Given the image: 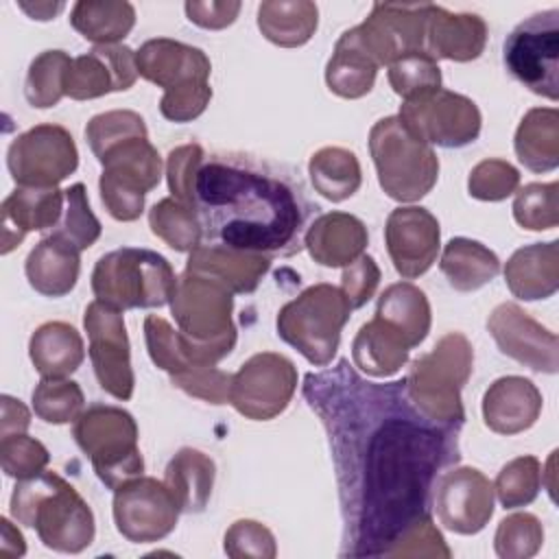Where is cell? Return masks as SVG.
<instances>
[{
  "mask_svg": "<svg viewBox=\"0 0 559 559\" xmlns=\"http://www.w3.org/2000/svg\"><path fill=\"white\" fill-rule=\"evenodd\" d=\"M186 15L192 24L210 31H221L236 22L240 13V2L236 0H210V2H197L188 0L183 4Z\"/></svg>",
  "mask_w": 559,
  "mask_h": 559,
  "instance_id": "57",
  "label": "cell"
},
{
  "mask_svg": "<svg viewBox=\"0 0 559 559\" xmlns=\"http://www.w3.org/2000/svg\"><path fill=\"white\" fill-rule=\"evenodd\" d=\"M504 68L533 94L559 98V9L522 20L504 39Z\"/></svg>",
  "mask_w": 559,
  "mask_h": 559,
  "instance_id": "12",
  "label": "cell"
},
{
  "mask_svg": "<svg viewBox=\"0 0 559 559\" xmlns=\"http://www.w3.org/2000/svg\"><path fill=\"white\" fill-rule=\"evenodd\" d=\"M131 138H148L144 118L131 109H111L96 114L85 127V140L96 159L111 146Z\"/></svg>",
  "mask_w": 559,
  "mask_h": 559,
  "instance_id": "47",
  "label": "cell"
},
{
  "mask_svg": "<svg viewBox=\"0 0 559 559\" xmlns=\"http://www.w3.org/2000/svg\"><path fill=\"white\" fill-rule=\"evenodd\" d=\"M487 330L504 356L513 358L515 362L533 371L557 373V334L544 328L539 321H535L518 304H498L487 319Z\"/></svg>",
  "mask_w": 559,
  "mask_h": 559,
  "instance_id": "20",
  "label": "cell"
},
{
  "mask_svg": "<svg viewBox=\"0 0 559 559\" xmlns=\"http://www.w3.org/2000/svg\"><path fill=\"white\" fill-rule=\"evenodd\" d=\"M544 400L533 380L524 376H502L489 384L483 395L485 426L498 435H518L528 430L539 413Z\"/></svg>",
  "mask_w": 559,
  "mask_h": 559,
  "instance_id": "24",
  "label": "cell"
},
{
  "mask_svg": "<svg viewBox=\"0 0 559 559\" xmlns=\"http://www.w3.org/2000/svg\"><path fill=\"white\" fill-rule=\"evenodd\" d=\"M513 148L520 164L533 173H550L559 166V111L533 107L515 129Z\"/></svg>",
  "mask_w": 559,
  "mask_h": 559,
  "instance_id": "34",
  "label": "cell"
},
{
  "mask_svg": "<svg viewBox=\"0 0 559 559\" xmlns=\"http://www.w3.org/2000/svg\"><path fill=\"white\" fill-rule=\"evenodd\" d=\"M72 66V57L66 50L39 52L26 72L24 96L28 105L37 109L55 107L66 96V74Z\"/></svg>",
  "mask_w": 559,
  "mask_h": 559,
  "instance_id": "41",
  "label": "cell"
},
{
  "mask_svg": "<svg viewBox=\"0 0 559 559\" xmlns=\"http://www.w3.org/2000/svg\"><path fill=\"white\" fill-rule=\"evenodd\" d=\"M138 79L135 52L124 44L94 46L72 59L66 74V96L90 100L111 92H127Z\"/></svg>",
  "mask_w": 559,
  "mask_h": 559,
  "instance_id": "22",
  "label": "cell"
},
{
  "mask_svg": "<svg viewBox=\"0 0 559 559\" xmlns=\"http://www.w3.org/2000/svg\"><path fill=\"white\" fill-rule=\"evenodd\" d=\"M0 528H2V544H0V552L4 557H22L26 552V544L22 533L11 524L9 518L0 520Z\"/></svg>",
  "mask_w": 559,
  "mask_h": 559,
  "instance_id": "59",
  "label": "cell"
},
{
  "mask_svg": "<svg viewBox=\"0 0 559 559\" xmlns=\"http://www.w3.org/2000/svg\"><path fill=\"white\" fill-rule=\"evenodd\" d=\"M31 426V411L13 395L0 397V439L22 435Z\"/></svg>",
  "mask_w": 559,
  "mask_h": 559,
  "instance_id": "58",
  "label": "cell"
},
{
  "mask_svg": "<svg viewBox=\"0 0 559 559\" xmlns=\"http://www.w3.org/2000/svg\"><path fill=\"white\" fill-rule=\"evenodd\" d=\"M28 356L41 378H68L81 367L85 345L74 325L46 321L31 334Z\"/></svg>",
  "mask_w": 559,
  "mask_h": 559,
  "instance_id": "31",
  "label": "cell"
},
{
  "mask_svg": "<svg viewBox=\"0 0 559 559\" xmlns=\"http://www.w3.org/2000/svg\"><path fill=\"white\" fill-rule=\"evenodd\" d=\"M487 44V24L476 13H452L439 4L430 7L426 24V52L435 59L472 61Z\"/></svg>",
  "mask_w": 559,
  "mask_h": 559,
  "instance_id": "27",
  "label": "cell"
},
{
  "mask_svg": "<svg viewBox=\"0 0 559 559\" xmlns=\"http://www.w3.org/2000/svg\"><path fill=\"white\" fill-rule=\"evenodd\" d=\"M369 234L365 223L347 212L319 214L304 238L310 258L328 269L347 266L365 253Z\"/></svg>",
  "mask_w": 559,
  "mask_h": 559,
  "instance_id": "26",
  "label": "cell"
},
{
  "mask_svg": "<svg viewBox=\"0 0 559 559\" xmlns=\"http://www.w3.org/2000/svg\"><path fill=\"white\" fill-rule=\"evenodd\" d=\"M312 188L332 203H341L358 192L362 170L356 153L343 146H323L308 162Z\"/></svg>",
  "mask_w": 559,
  "mask_h": 559,
  "instance_id": "39",
  "label": "cell"
},
{
  "mask_svg": "<svg viewBox=\"0 0 559 559\" xmlns=\"http://www.w3.org/2000/svg\"><path fill=\"white\" fill-rule=\"evenodd\" d=\"M319 9L308 0H266L258 4V28L275 46H304L317 31Z\"/></svg>",
  "mask_w": 559,
  "mask_h": 559,
  "instance_id": "36",
  "label": "cell"
},
{
  "mask_svg": "<svg viewBox=\"0 0 559 559\" xmlns=\"http://www.w3.org/2000/svg\"><path fill=\"white\" fill-rule=\"evenodd\" d=\"M138 435L133 415L111 404H92L72 421L76 445L90 456L98 480L114 491L144 472Z\"/></svg>",
  "mask_w": 559,
  "mask_h": 559,
  "instance_id": "10",
  "label": "cell"
},
{
  "mask_svg": "<svg viewBox=\"0 0 559 559\" xmlns=\"http://www.w3.org/2000/svg\"><path fill=\"white\" fill-rule=\"evenodd\" d=\"M11 518L35 528L39 542L57 552L76 555L96 535L94 513L83 496L57 472H41L17 480L9 502Z\"/></svg>",
  "mask_w": 559,
  "mask_h": 559,
  "instance_id": "3",
  "label": "cell"
},
{
  "mask_svg": "<svg viewBox=\"0 0 559 559\" xmlns=\"http://www.w3.org/2000/svg\"><path fill=\"white\" fill-rule=\"evenodd\" d=\"M352 306L332 284H312L277 312V336L295 347L310 365L328 367L338 352L341 332Z\"/></svg>",
  "mask_w": 559,
  "mask_h": 559,
  "instance_id": "8",
  "label": "cell"
},
{
  "mask_svg": "<svg viewBox=\"0 0 559 559\" xmlns=\"http://www.w3.org/2000/svg\"><path fill=\"white\" fill-rule=\"evenodd\" d=\"M389 85L404 100L441 87V68L426 50L408 52L389 63Z\"/></svg>",
  "mask_w": 559,
  "mask_h": 559,
  "instance_id": "46",
  "label": "cell"
},
{
  "mask_svg": "<svg viewBox=\"0 0 559 559\" xmlns=\"http://www.w3.org/2000/svg\"><path fill=\"white\" fill-rule=\"evenodd\" d=\"M376 317L389 321L408 341L411 349L417 347L430 332V304L421 288L411 282H395L378 297Z\"/></svg>",
  "mask_w": 559,
  "mask_h": 559,
  "instance_id": "37",
  "label": "cell"
},
{
  "mask_svg": "<svg viewBox=\"0 0 559 559\" xmlns=\"http://www.w3.org/2000/svg\"><path fill=\"white\" fill-rule=\"evenodd\" d=\"M177 275L170 262L151 249L120 247L98 258L92 271L94 297L116 310L162 308L170 304Z\"/></svg>",
  "mask_w": 559,
  "mask_h": 559,
  "instance_id": "7",
  "label": "cell"
},
{
  "mask_svg": "<svg viewBox=\"0 0 559 559\" xmlns=\"http://www.w3.org/2000/svg\"><path fill=\"white\" fill-rule=\"evenodd\" d=\"M173 386L181 389L183 393L199 397L210 404H225L229 402V384L231 376L216 369L214 365H192L175 376H170Z\"/></svg>",
  "mask_w": 559,
  "mask_h": 559,
  "instance_id": "54",
  "label": "cell"
},
{
  "mask_svg": "<svg viewBox=\"0 0 559 559\" xmlns=\"http://www.w3.org/2000/svg\"><path fill=\"white\" fill-rule=\"evenodd\" d=\"M493 485L476 467H452L437 480L432 509L437 520L452 533L474 535L493 515Z\"/></svg>",
  "mask_w": 559,
  "mask_h": 559,
  "instance_id": "19",
  "label": "cell"
},
{
  "mask_svg": "<svg viewBox=\"0 0 559 559\" xmlns=\"http://www.w3.org/2000/svg\"><path fill=\"white\" fill-rule=\"evenodd\" d=\"M138 74L164 90L159 111L170 122L199 118L212 100L207 55L190 44L155 37L135 52Z\"/></svg>",
  "mask_w": 559,
  "mask_h": 559,
  "instance_id": "5",
  "label": "cell"
},
{
  "mask_svg": "<svg viewBox=\"0 0 559 559\" xmlns=\"http://www.w3.org/2000/svg\"><path fill=\"white\" fill-rule=\"evenodd\" d=\"M271 269V258L231 249L225 245L205 242L190 251L186 271L210 277L234 295H249Z\"/></svg>",
  "mask_w": 559,
  "mask_h": 559,
  "instance_id": "25",
  "label": "cell"
},
{
  "mask_svg": "<svg viewBox=\"0 0 559 559\" xmlns=\"http://www.w3.org/2000/svg\"><path fill=\"white\" fill-rule=\"evenodd\" d=\"M297 391V367L275 352L247 358L231 376L229 404L247 419L269 421L286 411Z\"/></svg>",
  "mask_w": 559,
  "mask_h": 559,
  "instance_id": "15",
  "label": "cell"
},
{
  "mask_svg": "<svg viewBox=\"0 0 559 559\" xmlns=\"http://www.w3.org/2000/svg\"><path fill=\"white\" fill-rule=\"evenodd\" d=\"M397 118L421 142L461 148L480 135L483 116L476 103L450 90H432L402 103Z\"/></svg>",
  "mask_w": 559,
  "mask_h": 559,
  "instance_id": "13",
  "label": "cell"
},
{
  "mask_svg": "<svg viewBox=\"0 0 559 559\" xmlns=\"http://www.w3.org/2000/svg\"><path fill=\"white\" fill-rule=\"evenodd\" d=\"M214 476L216 465L205 452L181 448L164 469V485L181 513H201L210 502Z\"/></svg>",
  "mask_w": 559,
  "mask_h": 559,
  "instance_id": "32",
  "label": "cell"
},
{
  "mask_svg": "<svg viewBox=\"0 0 559 559\" xmlns=\"http://www.w3.org/2000/svg\"><path fill=\"white\" fill-rule=\"evenodd\" d=\"M513 218L531 231L552 229L559 223V183H526L515 190Z\"/></svg>",
  "mask_w": 559,
  "mask_h": 559,
  "instance_id": "44",
  "label": "cell"
},
{
  "mask_svg": "<svg viewBox=\"0 0 559 559\" xmlns=\"http://www.w3.org/2000/svg\"><path fill=\"white\" fill-rule=\"evenodd\" d=\"M148 227L159 240L181 253H190L203 240V227L197 207H190L173 197L157 201L148 210Z\"/></svg>",
  "mask_w": 559,
  "mask_h": 559,
  "instance_id": "40",
  "label": "cell"
},
{
  "mask_svg": "<svg viewBox=\"0 0 559 559\" xmlns=\"http://www.w3.org/2000/svg\"><path fill=\"white\" fill-rule=\"evenodd\" d=\"M205 159L201 144H181L173 148L166 157V179L173 199L194 207V186L197 173Z\"/></svg>",
  "mask_w": 559,
  "mask_h": 559,
  "instance_id": "52",
  "label": "cell"
},
{
  "mask_svg": "<svg viewBox=\"0 0 559 559\" xmlns=\"http://www.w3.org/2000/svg\"><path fill=\"white\" fill-rule=\"evenodd\" d=\"M411 345L404 334L389 321L373 317L362 323L352 341L354 367L371 378H389L408 360Z\"/></svg>",
  "mask_w": 559,
  "mask_h": 559,
  "instance_id": "30",
  "label": "cell"
},
{
  "mask_svg": "<svg viewBox=\"0 0 559 559\" xmlns=\"http://www.w3.org/2000/svg\"><path fill=\"white\" fill-rule=\"evenodd\" d=\"M79 166L72 133L52 122L15 135L7 148V168L17 186L57 188Z\"/></svg>",
  "mask_w": 559,
  "mask_h": 559,
  "instance_id": "14",
  "label": "cell"
},
{
  "mask_svg": "<svg viewBox=\"0 0 559 559\" xmlns=\"http://www.w3.org/2000/svg\"><path fill=\"white\" fill-rule=\"evenodd\" d=\"M378 284H380V269L371 255L362 253L352 264L343 266L341 290L349 301L352 310L362 308L376 295Z\"/></svg>",
  "mask_w": 559,
  "mask_h": 559,
  "instance_id": "56",
  "label": "cell"
},
{
  "mask_svg": "<svg viewBox=\"0 0 559 559\" xmlns=\"http://www.w3.org/2000/svg\"><path fill=\"white\" fill-rule=\"evenodd\" d=\"M223 546L231 559H273L277 555L273 533L255 520H236L225 531Z\"/></svg>",
  "mask_w": 559,
  "mask_h": 559,
  "instance_id": "53",
  "label": "cell"
},
{
  "mask_svg": "<svg viewBox=\"0 0 559 559\" xmlns=\"http://www.w3.org/2000/svg\"><path fill=\"white\" fill-rule=\"evenodd\" d=\"M79 271L81 251L55 234L44 236L31 249L24 262V273L31 288H35L44 297L68 295L76 286Z\"/></svg>",
  "mask_w": 559,
  "mask_h": 559,
  "instance_id": "29",
  "label": "cell"
},
{
  "mask_svg": "<svg viewBox=\"0 0 559 559\" xmlns=\"http://www.w3.org/2000/svg\"><path fill=\"white\" fill-rule=\"evenodd\" d=\"M450 555L452 552L445 546L443 535L435 526L432 515L408 526L386 552V557H437V559L439 557L448 559Z\"/></svg>",
  "mask_w": 559,
  "mask_h": 559,
  "instance_id": "55",
  "label": "cell"
},
{
  "mask_svg": "<svg viewBox=\"0 0 559 559\" xmlns=\"http://www.w3.org/2000/svg\"><path fill=\"white\" fill-rule=\"evenodd\" d=\"M144 338L146 349L155 367L166 371L168 376H175L188 367H192L183 354L179 330H175L164 317L148 314L144 319Z\"/></svg>",
  "mask_w": 559,
  "mask_h": 559,
  "instance_id": "51",
  "label": "cell"
},
{
  "mask_svg": "<svg viewBox=\"0 0 559 559\" xmlns=\"http://www.w3.org/2000/svg\"><path fill=\"white\" fill-rule=\"evenodd\" d=\"M100 201L111 218L131 223L144 212V197L162 179V157L148 138L124 140L98 157Z\"/></svg>",
  "mask_w": 559,
  "mask_h": 559,
  "instance_id": "11",
  "label": "cell"
},
{
  "mask_svg": "<svg viewBox=\"0 0 559 559\" xmlns=\"http://www.w3.org/2000/svg\"><path fill=\"white\" fill-rule=\"evenodd\" d=\"M83 328L87 332V352L98 386L116 400H131L135 376L122 310L94 299L85 308Z\"/></svg>",
  "mask_w": 559,
  "mask_h": 559,
  "instance_id": "16",
  "label": "cell"
},
{
  "mask_svg": "<svg viewBox=\"0 0 559 559\" xmlns=\"http://www.w3.org/2000/svg\"><path fill=\"white\" fill-rule=\"evenodd\" d=\"M369 153L378 183L393 201H419L437 183L439 157L435 148L417 140L397 116H384L371 127Z\"/></svg>",
  "mask_w": 559,
  "mask_h": 559,
  "instance_id": "9",
  "label": "cell"
},
{
  "mask_svg": "<svg viewBox=\"0 0 559 559\" xmlns=\"http://www.w3.org/2000/svg\"><path fill=\"white\" fill-rule=\"evenodd\" d=\"M384 242L393 269L404 280L424 275L437 260L441 227L432 212L421 205H400L386 216Z\"/></svg>",
  "mask_w": 559,
  "mask_h": 559,
  "instance_id": "21",
  "label": "cell"
},
{
  "mask_svg": "<svg viewBox=\"0 0 559 559\" xmlns=\"http://www.w3.org/2000/svg\"><path fill=\"white\" fill-rule=\"evenodd\" d=\"M301 393L321 419L343 520L341 557H386L395 539L432 515L439 476L461 461V426L419 413L406 382H371L341 358L310 371Z\"/></svg>",
  "mask_w": 559,
  "mask_h": 559,
  "instance_id": "1",
  "label": "cell"
},
{
  "mask_svg": "<svg viewBox=\"0 0 559 559\" xmlns=\"http://www.w3.org/2000/svg\"><path fill=\"white\" fill-rule=\"evenodd\" d=\"M432 2H373L369 15L356 26L360 44L378 66L426 50V24Z\"/></svg>",
  "mask_w": 559,
  "mask_h": 559,
  "instance_id": "18",
  "label": "cell"
},
{
  "mask_svg": "<svg viewBox=\"0 0 559 559\" xmlns=\"http://www.w3.org/2000/svg\"><path fill=\"white\" fill-rule=\"evenodd\" d=\"M72 28L96 46L118 44L135 24V9L124 0H79L70 11Z\"/></svg>",
  "mask_w": 559,
  "mask_h": 559,
  "instance_id": "38",
  "label": "cell"
},
{
  "mask_svg": "<svg viewBox=\"0 0 559 559\" xmlns=\"http://www.w3.org/2000/svg\"><path fill=\"white\" fill-rule=\"evenodd\" d=\"M194 207L205 242L266 258L299 253L319 210L295 168L242 151L203 159Z\"/></svg>",
  "mask_w": 559,
  "mask_h": 559,
  "instance_id": "2",
  "label": "cell"
},
{
  "mask_svg": "<svg viewBox=\"0 0 559 559\" xmlns=\"http://www.w3.org/2000/svg\"><path fill=\"white\" fill-rule=\"evenodd\" d=\"M542 489V463L539 459L524 454L511 459L496 476L493 493L504 509H518L531 504Z\"/></svg>",
  "mask_w": 559,
  "mask_h": 559,
  "instance_id": "43",
  "label": "cell"
},
{
  "mask_svg": "<svg viewBox=\"0 0 559 559\" xmlns=\"http://www.w3.org/2000/svg\"><path fill=\"white\" fill-rule=\"evenodd\" d=\"M544 544V526L533 513H511L500 520L493 537L496 555L502 559H528Z\"/></svg>",
  "mask_w": 559,
  "mask_h": 559,
  "instance_id": "48",
  "label": "cell"
},
{
  "mask_svg": "<svg viewBox=\"0 0 559 559\" xmlns=\"http://www.w3.org/2000/svg\"><path fill=\"white\" fill-rule=\"evenodd\" d=\"M183 354L190 365H216L236 345L234 293L218 282L183 271L170 299Z\"/></svg>",
  "mask_w": 559,
  "mask_h": 559,
  "instance_id": "4",
  "label": "cell"
},
{
  "mask_svg": "<svg viewBox=\"0 0 559 559\" xmlns=\"http://www.w3.org/2000/svg\"><path fill=\"white\" fill-rule=\"evenodd\" d=\"M179 513L181 511L164 480L138 476L114 491L116 528L133 544L164 539L175 531Z\"/></svg>",
  "mask_w": 559,
  "mask_h": 559,
  "instance_id": "17",
  "label": "cell"
},
{
  "mask_svg": "<svg viewBox=\"0 0 559 559\" xmlns=\"http://www.w3.org/2000/svg\"><path fill=\"white\" fill-rule=\"evenodd\" d=\"M66 207V190L17 186L2 201V253L15 249L28 231L57 227Z\"/></svg>",
  "mask_w": 559,
  "mask_h": 559,
  "instance_id": "23",
  "label": "cell"
},
{
  "mask_svg": "<svg viewBox=\"0 0 559 559\" xmlns=\"http://www.w3.org/2000/svg\"><path fill=\"white\" fill-rule=\"evenodd\" d=\"M472 369V343L461 332H448L428 354H421L411 362L404 378L408 400L426 417L463 428L465 408L461 391L467 384Z\"/></svg>",
  "mask_w": 559,
  "mask_h": 559,
  "instance_id": "6",
  "label": "cell"
},
{
  "mask_svg": "<svg viewBox=\"0 0 559 559\" xmlns=\"http://www.w3.org/2000/svg\"><path fill=\"white\" fill-rule=\"evenodd\" d=\"M439 269L454 290L472 293L489 284L500 273V260L483 242L456 236L445 242Z\"/></svg>",
  "mask_w": 559,
  "mask_h": 559,
  "instance_id": "35",
  "label": "cell"
},
{
  "mask_svg": "<svg viewBox=\"0 0 559 559\" xmlns=\"http://www.w3.org/2000/svg\"><path fill=\"white\" fill-rule=\"evenodd\" d=\"M17 7L24 13H28L33 20L46 22V20H52L63 9V2H20Z\"/></svg>",
  "mask_w": 559,
  "mask_h": 559,
  "instance_id": "60",
  "label": "cell"
},
{
  "mask_svg": "<svg viewBox=\"0 0 559 559\" xmlns=\"http://www.w3.org/2000/svg\"><path fill=\"white\" fill-rule=\"evenodd\" d=\"M378 63L360 44L356 26L345 31L332 50L325 66V83L341 98H360L371 92L378 74Z\"/></svg>",
  "mask_w": 559,
  "mask_h": 559,
  "instance_id": "33",
  "label": "cell"
},
{
  "mask_svg": "<svg viewBox=\"0 0 559 559\" xmlns=\"http://www.w3.org/2000/svg\"><path fill=\"white\" fill-rule=\"evenodd\" d=\"M504 282L522 301L552 297L559 288V240L515 249L504 264Z\"/></svg>",
  "mask_w": 559,
  "mask_h": 559,
  "instance_id": "28",
  "label": "cell"
},
{
  "mask_svg": "<svg viewBox=\"0 0 559 559\" xmlns=\"http://www.w3.org/2000/svg\"><path fill=\"white\" fill-rule=\"evenodd\" d=\"M50 463L46 445L26 432L0 439V465L11 478L24 480L41 474Z\"/></svg>",
  "mask_w": 559,
  "mask_h": 559,
  "instance_id": "50",
  "label": "cell"
},
{
  "mask_svg": "<svg viewBox=\"0 0 559 559\" xmlns=\"http://www.w3.org/2000/svg\"><path fill=\"white\" fill-rule=\"evenodd\" d=\"M518 188H520V170L507 159H498V157L478 162L467 177L469 197L478 201H502L515 194Z\"/></svg>",
  "mask_w": 559,
  "mask_h": 559,
  "instance_id": "49",
  "label": "cell"
},
{
  "mask_svg": "<svg viewBox=\"0 0 559 559\" xmlns=\"http://www.w3.org/2000/svg\"><path fill=\"white\" fill-rule=\"evenodd\" d=\"M52 234L79 251L90 249L100 238V221L90 207L87 190L83 183H72L70 188H66L63 216Z\"/></svg>",
  "mask_w": 559,
  "mask_h": 559,
  "instance_id": "45",
  "label": "cell"
},
{
  "mask_svg": "<svg viewBox=\"0 0 559 559\" xmlns=\"http://www.w3.org/2000/svg\"><path fill=\"white\" fill-rule=\"evenodd\" d=\"M85 406V395L74 380L41 378L33 389V411L46 424H70Z\"/></svg>",
  "mask_w": 559,
  "mask_h": 559,
  "instance_id": "42",
  "label": "cell"
}]
</instances>
